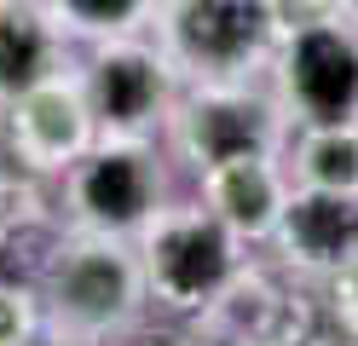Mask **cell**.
Returning <instances> with one entry per match:
<instances>
[{"label": "cell", "mask_w": 358, "mask_h": 346, "mask_svg": "<svg viewBox=\"0 0 358 346\" xmlns=\"http://www.w3.org/2000/svg\"><path fill=\"white\" fill-rule=\"evenodd\" d=\"M87 104L116 138L145 133L168 110V58L150 52V46H133V41L104 46L93 69H87Z\"/></svg>", "instance_id": "obj_7"}, {"label": "cell", "mask_w": 358, "mask_h": 346, "mask_svg": "<svg viewBox=\"0 0 358 346\" xmlns=\"http://www.w3.org/2000/svg\"><path fill=\"white\" fill-rule=\"evenodd\" d=\"M278 81H283V104L306 127L352 122L358 115V35L347 23H312V29L283 35Z\"/></svg>", "instance_id": "obj_4"}, {"label": "cell", "mask_w": 358, "mask_h": 346, "mask_svg": "<svg viewBox=\"0 0 358 346\" xmlns=\"http://www.w3.org/2000/svg\"><path fill=\"white\" fill-rule=\"evenodd\" d=\"M168 64L191 69L203 87L243 81L249 69L272 52L278 17L272 0H173L162 12Z\"/></svg>", "instance_id": "obj_3"}, {"label": "cell", "mask_w": 358, "mask_h": 346, "mask_svg": "<svg viewBox=\"0 0 358 346\" xmlns=\"http://www.w3.org/2000/svg\"><path fill=\"white\" fill-rule=\"evenodd\" d=\"M203 196L237 237H266V231H278V214L289 202L278 168L266 156H237V161L208 168L203 173Z\"/></svg>", "instance_id": "obj_11"}, {"label": "cell", "mask_w": 358, "mask_h": 346, "mask_svg": "<svg viewBox=\"0 0 358 346\" xmlns=\"http://www.w3.org/2000/svg\"><path fill=\"white\" fill-rule=\"evenodd\" d=\"M145 289L162 300L168 312H196L214 306L226 283L237 277V231L214 214V208H173V214H150L145 225Z\"/></svg>", "instance_id": "obj_1"}, {"label": "cell", "mask_w": 358, "mask_h": 346, "mask_svg": "<svg viewBox=\"0 0 358 346\" xmlns=\"http://www.w3.org/2000/svg\"><path fill=\"white\" fill-rule=\"evenodd\" d=\"M278 243L306 271H341L358 254V196L318 191V185L289 191L283 214H278Z\"/></svg>", "instance_id": "obj_9"}, {"label": "cell", "mask_w": 358, "mask_h": 346, "mask_svg": "<svg viewBox=\"0 0 358 346\" xmlns=\"http://www.w3.org/2000/svg\"><path fill=\"white\" fill-rule=\"evenodd\" d=\"M347 12H352V0H272L278 35L312 29V23H347Z\"/></svg>", "instance_id": "obj_14"}, {"label": "cell", "mask_w": 358, "mask_h": 346, "mask_svg": "<svg viewBox=\"0 0 358 346\" xmlns=\"http://www.w3.org/2000/svg\"><path fill=\"white\" fill-rule=\"evenodd\" d=\"M156 161L133 145V138H110L93 156L70 161V202L87 231H110V237H127V231H145L156 214Z\"/></svg>", "instance_id": "obj_5"}, {"label": "cell", "mask_w": 358, "mask_h": 346, "mask_svg": "<svg viewBox=\"0 0 358 346\" xmlns=\"http://www.w3.org/2000/svg\"><path fill=\"white\" fill-rule=\"evenodd\" d=\"M24 346H70V340H24Z\"/></svg>", "instance_id": "obj_17"}, {"label": "cell", "mask_w": 358, "mask_h": 346, "mask_svg": "<svg viewBox=\"0 0 358 346\" xmlns=\"http://www.w3.org/2000/svg\"><path fill=\"white\" fill-rule=\"evenodd\" d=\"M145 266L122 248L110 231H87V237H64L52 271L41 277L52 317L76 335H110L139 312Z\"/></svg>", "instance_id": "obj_2"}, {"label": "cell", "mask_w": 358, "mask_h": 346, "mask_svg": "<svg viewBox=\"0 0 358 346\" xmlns=\"http://www.w3.org/2000/svg\"><path fill=\"white\" fill-rule=\"evenodd\" d=\"M173 138L185 150L191 168H220V161H237V156H266L278 138V110L255 99L243 81H220L203 87L196 99L173 115Z\"/></svg>", "instance_id": "obj_6"}, {"label": "cell", "mask_w": 358, "mask_h": 346, "mask_svg": "<svg viewBox=\"0 0 358 346\" xmlns=\"http://www.w3.org/2000/svg\"><path fill=\"white\" fill-rule=\"evenodd\" d=\"M58 29L64 23L35 0H0V104L58 75Z\"/></svg>", "instance_id": "obj_10"}, {"label": "cell", "mask_w": 358, "mask_h": 346, "mask_svg": "<svg viewBox=\"0 0 358 346\" xmlns=\"http://www.w3.org/2000/svg\"><path fill=\"white\" fill-rule=\"evenodd\" d=\"M156 0H52V17L76 35H127L150 17Z\"/></svg>", "instance_id": "obj_13"}, {"label": "cell", "mask_w": 358, "mask_h": 346, "mask_svg": "<svg viewBox=\"0 0 358 346\" xmlns=\"http://www.w3.org/2000/svg\"><path fill=\"white\" fill-rule=\"evenodd\" d=\"M329 312H335V323L347 335H358V254L341 271H329Z\"/></svg>", "instance_id": "obj_16"}, {"label": "cell", "mask_w": 358, "mask_h": 346, "mask_svg": "<svg viewBox=\"0 0 358 346\" xmlns=\"http://www.w3.org/2000/svg\"><path fill=\"white\" fill-rule=\"evenodd\" d=\"M12 145H17V161L35 173L81 161L87 145H93V104H87V92L52 75V81L29 87L24 99H12Z\"/></svg>", "instance_id": "obj_8"}, {"label": "cell", "mask_w": 358, "mask_h": 346, "mask_svg": "<svg viewBox=\"0 0 358 346\" xmlns=\"http://www.w3.org/2000/svg\"><path fill=\"white\" fill-rule=\"evenodd\" d=\"M301 185L318 191H352L358 196V127L352 122H329V127H306L301 150H295Z\"/></svg>", "instance_id": "obj_12"}, {"label": "cell", "mask_w": 358, "mask_h": 346, "mask_svg": "<svg viewBox=\"0 0 358 346\" xmlns=\"http://www.w3.org/2000/svg\"><path fill=\"white\" fill-rule=\"evenodd\" d=\"M35 335V306L24 283H0V346H24Z\"/></svg>", "instance_id": "obj_15"}]
</instances>
